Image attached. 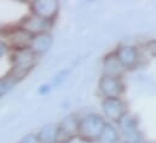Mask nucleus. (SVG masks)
Returning <instances> with one entry per match:
<instances>
[{
    "label": "nucleus",
    "mask_w": 156,
    "mask_h": 143,
    "mask_svg": "<svg viewBox=\"0 0 156 143\" xmlns=\"http://www.w3.org/2000/svg\"><path fill=\"white\" fill-rule=\"evenodd\" d=\"M122 65L120 64V62L117 60L116 55H109L107 57V59L104 60V75H109V76H114V77H120L121 72H122Z\"/></svg>",
    "instance_id": "nucleus-12"
},
{
    "label": "nucleus",
    "mask_w": 156,
    "mask_h": 143,
    "mask_svg": "<svg viewBox=\"0 0 156 143\" xmlns=\"http://www.w3.org/2000/svg\"><path fill=\"white\" fill-rule=\"evenodd\" d=\"M105 124L107 123L102 115L94 114V113L87 114V115L82 117L79 121L78 136L87 142L98 141Z\"/></svg>",
    "instance_id": "nucleus-2"
},
{
    "label": "nucleus",
    "mask_w": 156,
    "mask_h": 143,
    "mask_svg": "<svg viewBox=\"0 0 156 143\" xmlns=\"http://www.w3.org/2000/svg\"><path fill=\"white\" fill-rule=\"evenodd\" d=\"M115 55L123 69H132L138 62L137 49L132 46H121L116 51Z\"/></svg>",
    "instance_id": "nucleus-9"
},
{
    "label": "nucleus",
    "mask_w": 156,
    "mask_h": 143,
    "mask_svg": "<svg viewBox=\"0 0 156 143\" xmlns=\"http://www.w3.org/2000/svg\"><path fill=\"white\" fill-rule=\"evenodd\" d=\"M79 119L74 114L66 117L58 124V137L57 143H68L79 134Z\"/></svg>",
    "instance_id": "nucleus-3"
},
{
    "label": "nucleus",
    "mask_w": 156,
    "mask_h": 143,
    "mask_svg": "<svg viewBox=\"0 0 156 143\" xmlns=\"http://www.w3.org/2000/svg\"><path fill=\"white\" fill-rule=\"evenodd\" d=\"M51 43H52L51 35L48 33H42V34L34 35L32 37V41L29 43V49L33 51L37 55H40L50 49Z\"/></svg>",
    "instance_id": "nucleus-10"
},
{
    "label": "nucleus",
    "mask_w": 156,
    "mask_h": 143,
    "mask_svg": "<svg viewBox=\"0 0 156 143\" xmlns=\"http://www.w3.org/2000/svg\"><path fill=\"white\" fill-rule=\"evenodd\" d=\"M20 143H40V141L38 135H35V134H28V135H26L20 141Z\"/></svg>",
    "instance_id": "nucleus-15"
},
{
    "label": "nucleus",
    "mask_w": 156,
    "mask_h": 143,
    "mask_svg": "<svg viewBox=\"0 0 156 143\" xmlns=\"http://www.w3.org/2000/svg\"><path fill=\"white\" fill-rule=\"evenodd\" d=\"M119 129L125 137V141L128 143H140V135L138 132L137 120L133 115L125 114L119 121Z\"/></svg>",
    "instance_id": "nucleus-4"
},
{
    "label": "nucleus",
    "mask_w": 156,
    "mask_h": 143,
    "mask_svg": "<svg viewBox=\"0 0 156 143\" xmlns=\"http://www.w3.org/2000/svg\"><path fill=\"white\" fill-rule=\"evenodd\" d=\"M120 141L119 140V132L117 130L109 123L105 124L99 138H98V143H117Z\"/></svg>",
    "instance_id": "nucleus-13"
},
{
    "label": "nucleus",
    "mask_w": 156,
    "mask_h": 143,
    "mask_svg": "<svg viewBox=\"0 0 156 143\" xmlns=\"http://www.w3.org/2000/svg\"><path fill=\"white\" fill-rule=\"evenodd\" d=\"M40 143H57L58 137V124H46L40 129L38 134Z\"/></svg>",
    "instance_id": "nucleus-11"
},
{
    "label": "nucleus",
    "mask_w": 156,
    "mask_h": 143,
    "mask_svg": "<svg viewBox=\"0 0 156 143\" xmlns=\"http://www.w3.org/2000/svg\"><path fill=\"white\" fill-rule=\"evenodd\" d=\"M102 109L108 119L119 121L125 114H127L126 104L120 98H107L102 102Z\"/></svg>",
    "instance_id": "nucleus-6"
},
{
    "label": "nucleus",
    "mask_w": 156,
    "mask_h": 143,
    "mask_svg": "<svg viewBox=\"0 0 156 143\" xmlns=\"http://www.w3.org/2000/svg\"><path fill=\"white\" fill-rule=\"evenodd\" d=\"M148 48H149V51H150L153 54H155L156 55V41L149 42V43H148Z\"/></svg>",
    "instance_id": "nucleus-16"
},
{
    "label": "nucleus",
    "mask_w": 156,
    "mask_h": 143,
    "mask_svg": "<svg viewBox=\"0 0 156 143\" xmlns=\"http://www.w3.org/2000/svg\"><path fill=\"white\" fill-rule=\"evenodd\" d=\"M6 51H7V46L2 41H0V57H2L6 53Z\"/></svg>",
    "instance_id": "nucleus-17"
},
{
    "label": "nucleus",
    "mask_w": 156,
    "mask_h": 143,
    "mask_svg": "<svg viewBox=\"0 0 156 143\" xmlns=\"http://www.w3.org/2000/svg\"><path fill=\"white\" fill-rule=\"evenodd\" d=\"M18 82L15 81L13 78H11L10 76H6L4 78H0V96L7 94Z\"/></svg>",
    "instance_id": "nucleus-14"
},
{
    "label": "nucleus",
    "mask_w": 156,
    "mask_h": 143,
    "mask_svg": "<svg viewBox=\"0 0 156 143\" xmlns=\"http://www.w3.org/2000/svg\"><path fill=\"white\" fill-rule=\"evenodd\" d=\"M37 58H38V55L29 48L17 51L13 54V58H12L13 66L9 73V76L11 78H13L15 81L20 82L22 78H24L32 71V69L34 68V65L37 63Z\"/></svg>",
    "instance_id": "nucleus-1"
},
{
    "label": "nucleus",
    "mask_w": 156,
    "mask_h": 143,
    "mask_svg": "<svg viewBox=\"0 0 156 143\" xmlns=\"http://www.w3.org/2000/svg\"><path fill=\"white\" fill-rule=\"evenodd\" d=\"M33 15L38 16L45 21H53V18L57 16L59 5L55 0H42V1H34L30 5Z\"/></svg>",
    "instance_id": "nucleus-7"
},
{
    "label": "nucleus",
    "mask_w": 156,
    "mask_h": 143,
    "mask_svg": "<svg viewBox=\"0 0 156 143\" xmlns=\"http://www.w3.org/2000/svg\"><path fill=\"white\" fill-rule=\"evenodd\" d=\"M50 22L45 21L42 18H40L35 15H32L29 17H27L26 19H23L21 28L23 30H26L27 33H29L30 35H39L42 33H47L46 30L48 29Z\"/></svg>",
    "instance_id": "nucleus-8"
},
{
    "label": "nucleus",
    "mask_w": 156,
    "mask_h": 143,
    "mask_svg": "<svg viewBox=\"0 0 156 143\" xmlns=\"http://www.w3.org/2000/svg\"><path fill=\"white\" fill-rule=\"evenodd\" d=\"M117 143H128V142H126V141L123 140V141H119V142H117Z\"/></svg>",
    "instance_id": "nucleus-18"
},
{
    "label": "nucleus",
    "mask_w": 156,
    "mask_h": 143,
    "mask_svg": "<svg viewBox=\"0 0 156 143\" xmlns=\"http://www.w3.org/2000/svg\"><path fill=\"white\" fill-rule=\"evenodd\" d=\"M99 91L107 98H120L123 91V84L120 77H114L109 75H103L99 81Z\"/></svg>",
    "instance_id": "nucleus-5"
}]
</instances>
